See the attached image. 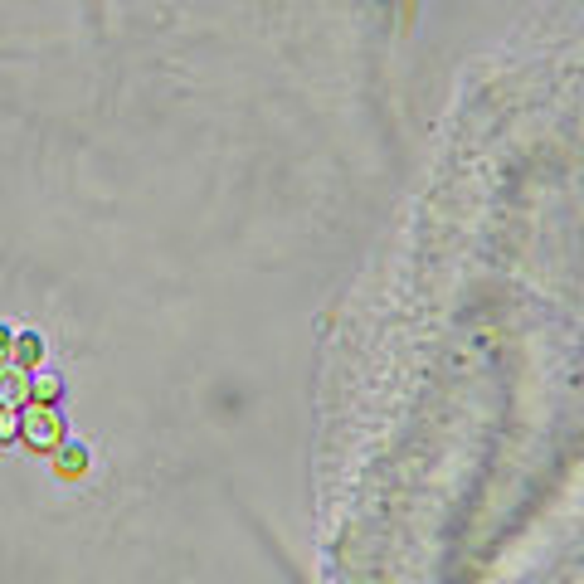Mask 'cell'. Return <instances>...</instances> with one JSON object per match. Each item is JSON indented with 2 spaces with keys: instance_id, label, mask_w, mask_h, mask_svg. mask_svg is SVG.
Instances as JSON below:
<instances>
[{
  "instance_id": "obj_1",
  "label": "cell",
  "mask_w": 584,
  "mask_h": 584,
  "mask_svg": "<svg viewBox=\"0 0 584 584\" xmlns=\"http://www.w3.org/2000/svg\"><path fill=\"white\" fill-rule=\"evenodd\" d=\"M20 438L44 448V453H59L64 448V419H59V409L54 404H25L20 409Z\"/></svg>"
},
{
  "instance_id": "obj_2",
  "label": "cell",
  "mask_w": 584,
  "mask_h": 584,
  "mask_svg": "<svg viewBox=\"0 0 584 584\" xmlns=\"http://www.w3.org/2000/svg\"><path fill=\"white\" fill-rule=\"evenodd\" d=\"M25 400H30V375L5 365L0 370V409H25Z\"/></svg>"
},
{
  "instance_id": "obj_3",
  "label": "cell",
  "mask_w": 584,
  "mask_h": 584,
  "mask_svg": "<svg viewBox=\"0 0 584 584\" xmlns=\"http://www.w3.org/2000/svg\"><path fill=\"white\" fill-rule=\"evenodd\" d=\"M10 361H15V370H39V361H44V341H39V331H20L15 336V346H10Z\"/></svg>"
},
{
  "instance_id": "obj_4",
  "label": "cell",
  "mask_w": 584,
  "mask_h": 584,
  "mask_svg": "<svg viewBox=\"0 0 584 584\" xmlns=\"http://www.w3.org/2000/svg\"><path fill=\"white\" fill-rule=\"evenodd\" d=\"M59 395H64L59 375H30V400H35V404H54Z\"/></svg>"
},
{
  "instance_id": "obj_5",
  "label": "cell",
  "mask_w": 584,
  "mask_h": 584,
  "mask_svg": "<svg viewBox=\"0 0 584 584\" xmlns=\"http://www.w3.org/2000/svg\"><path fill=\"white\" fill-rule=\"evenodd\" d=\"M20 438V409H0V443Z\"/></svg>"
},
{
  "instance_id": "obj_6",
  "label": "cell",
  "mask_w": 584,
  "mask_h": 584,
  "mask_svg": "<svg viewBox=\"0 0 584 584\" xmlns=\"http://www.w3.org/2000/svg\"><path fill=\"white\" fill-rule=\"evenodd\" d=\"M83 463H88V458H83V448H78V453H64V458H59V473H64V477L83 473Z\"/></svg>"
},
{
  "instance_id": "obj_7",
  "label": "cell",
  "mask_w": 584,
  "mask_h": 584,
  "mask_svg": "<svg viewBox=\"0 0 584 584\" xmlns=\"http://www.w3.org/2000/svg\"><path fill=\"white\" fill-rule=\"evenodd\" d=\"M10 346H15V336H10V327L0 322V370L10 365Z\"/></svg>"
}]
</instances>
